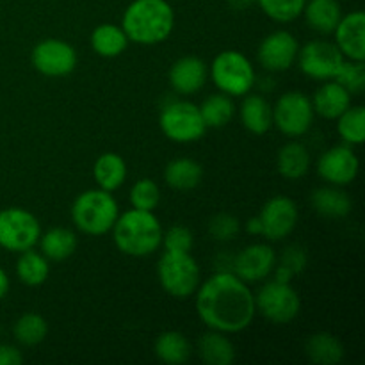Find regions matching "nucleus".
<instances>
[{"instance_id": "obj_1", "label": "nucleus", "mask_w": 365, "mask_h": 365, "mask_svg": "<svg viewBox=\"0 0 365 365\" xmlns=\"http://www.w3.org/2000/svg\"><path fill=\"white\" fill-rule=\"evenodd\" d=\"M196 312L210 330L239 334L255 319V294L235 273L220 271L196 289Z\"/></svg>"}, {"instance_id": "obj_2", "label": "nucleus", "mask_w": 365, "mask_h": 365, "mask_svg": "<svg viewBox=\"0 0 365 365\" xmlns=\"http://www.w3.org/2000/svg\"><path fill=\"white\" fill-rule=\"evenodd\" d=\"M173 27V7L166 0H134L121 18L128 41L138 45H159L170 38Z\"/></svg>"}, {"instance_id": "obj_3", "label": "nucleus", "mask_w": 365, "mask_h": 365, "mask_svg": "<svg viewBox=\"0 0 365 365\" xmlns=\"http://www.w3.org/2000/svg\"><path fill=\"white\" fill-rule=\"evenodd\" d=\"M163 225L152 210L132 207L120 214L113 227L114 245L123 255L148 257L163 245Z\"/></svg>"}, {"instance_id": "obj_4", "label": "nucleus", "mask_w": 365, "mask_h": 365, "mask_svg": "<svg viewBox=\"0 0 365 365\" xmlns=\"http://www.w3.org/2000/svg\"><path fill=\"white\" fill-rule=\"evenodd\" d=\"M120 216V207L114 196L103 189H89L81 192L71 205V220L86 235H106L113 230Z\"/></svg>"}, {"instance_id": "obj_5", "label": "nucleus", "mask_w": 365, "mask_h": 365, "mask_svg": "<svg viewBox=\"0 0 365 365\" xmlns=\"http://www.w3.org/2000/svg\"><path fill=\"white\" fill-rule=\"evenodd\" d=\"M160 287L173 298L185 299L200 287V266L189 252H164L157 264Z\"/></svg>"}, {"instance_id": "obj_6", "label": "nucleus", "mask_w": 365, "mask_h": 365, "mask_svg": "<svg viewBox=\"0 0 365 365\" xmlns=\"http://www.w3.org/2000/svg\"><path fill=\"white\" fill-rule=\"evenodd\" d=\"M210 78L221 93L228 96H245L255 84V70L245 53L225 50L210 64Z\"/></svg>"}, {"instance_id": "obj_7", "label": "nucleus", "mask_w": 365, "mask_h": 365, "mask_svg": "<svg viewBox=\"0 0 365 365\" xmlns=\"http://www.w3.org/2000/svg\"><path fill=\"white\" fill-rule=\"evenodd\" d=\"M163 134L175 143H195L203 138L207 127L203 123L200 107L192 102L177 100L163 107L159 116Z\"/></svg>"}, {"instance_id": "obj_8", "label": "nucleus", "mask_w": 365, "mask_h": 365, "mask_svg": "<svg viewBox=\"0 0 365 365\" xmlns=\"http://www.w3.org/2000/svg\"><path fill=\"white\" fill-rule=\"evenodd\" d=\"M255 309L273 324H289L299 316L302 299L291 284L267 282L255 294Z\"/></svg>"}, {"instance_id": "obj_9", "label": "nucleus", "mask_w": 365, "mask_h": 365, "mask_svg": "<svg viewBox=\"0 0 365 365\" xmlns=\"http://www.w3.org/2000/svg\"><path fill=\"white\" fill-rule=\"evenodd\" d=\"M41 227L38 217L21 207L0 210V248L7 252H25L38 245Z\"/></svg>"}, {"instance_id": "obj_10", "label": "nucleus", "mask_w": 365, "mask_h": 365, "mask_svg": "<svg viewBox=\"0 0 365 365\" xmlns=\"http://www.w3.org/2000/svg\"><path fill=\"white\" fill-rule=\"evenodd\" d=\"M312 100L302 91H287L273 107V125L287 138L307 134L314 123Z\"/></svg>"}, {"instance_id": "obj_11", "label": "nucleus", "mask_w": 365, "mask_h": 365, "mask_svg": "<svg viewBox=\"0 0 365 365\" xmlns=\"http://www.w3.org/2000/svg\"><path fill=\"white\" fill-rule=\"evenodd\" d=\"M299 70L314 81H334L346 57L335 43L314 39L298 50Z\"/></svg>"}, {"instance_id": "obj_12", "label": "nucleus", "mask_w": 365, "mask_h": 365, "mask_svg": "<svg viewBox=\"0 0 365 365\" xmlns=\"http://www.w3.org/2000/svg\"><path fill=\"white\" fill-rule=\"evenodd\" d=\"M32 66L45 77H66L77 66V52L63 39H45L32 48Z\"/></svg>"}, {"instance_id": "obj_13", "label": "nucleus", "mask_w": 365, "mask_h": 365, "mask_svg": "<svg viewBox=\"0 0 365 365\" xmlns=\"http://www.w3.org/2000/svg\"><path fill=\"white\" fill-rule=\"evenodd\" d=\"M259 220L262 235L269 241H282L289 237L298 225V205L289 196H273L264 203Z\"/></svg>"}, {"instance_id": "obj_14", "label": "nucleus", "mask_w": 365, "mask_h": 365, "mask_svg": "<svg viewBox=\"0 0 365 365\" xmlns=\"http://www.w3.org/2000/svg\"><path fill=\"white\" fill-rule=\"evenodd\" d=\"M298 39L289 31H274L260 41L257 59L267 71H285L298 57Z\"/></svg>"}, {"instance_id": "obj_15", "label": "nucleus", "mask_w": 365, "mask_h": 365, "mask_svg": "<svg viewBox=\"0 0 365 365\" xmlns=\"http://www.w3.org/2000/svg\"><path fill=\"white\" fill-rule=\"evenodd\" d=\"M359 157L351 146H334L327 150L317 160V173L330 185H348L359 175Z\"/></svg>"}, {"instance_id": "obj_16", "label": "nucleus", "mask_w": 365, "mask_h": 365, "mask_svg": "<svg viewBox=\"0 0 365 365\" xmlns=\"http://www.w3.org/2000/svg\"><path fill=\"white\" fill-rule=\"evenodd\" d=\"M277 266V253L271 246L255 242L239 252L234 260V273L246 284H255L273 273Z\"/></svg>"}, {"instance_id": "obj_17", "label": "nucleus", "mask_w": 365, "mask_h": 365, "mask_svg": "<svg viewBox=\"0 0 365 365\" xmlns=\"http://www.w3.org/2000/svg\"><path fill=\"white\" fill-rule=\"evenodd\" d=\"M335 45L346 59H365V14L353 11L341 18L335 27Z\"/></svg>"}, {"instance_id": "obj_18", "label": "nucleus", "mask_w": 365, "mask_h": 365, "mask_svg": "<svg viewBox=\"0 0 365 365\" xmlns=\"http://www.w3.org/2000/svg\"><path fill=\"white\" fill-rule=\"evenodd\" d=\"M209 70L200 57L187 56L175 61L170 70V84L178 95H195L205 86Z\"/></svg>"}, {"instance_id": "obj_19", "label": "nucleus", "mask_w": 365, "mask_h": 365, "mask_svg": "<svg viewBox=\"0 0 365 365\" xmlns=\"http://www.w3.org/2000/svg\"><path fill=\"white\" fill-rule=\"evenodd\" d=\"M351 106V95L339 82H324L312 100L314 113L324 120H337Z\"/></svg>"}, {"instance_id": "obj_20", "label": "nucleus", "mask_w": 365, "mask_h": 365, "mask_svg": "<svg viewBox=\"0 0 365 365\" xmlns=\"http://www.w3.org/2000/svg\"><path fill=\"white\" fill-rule=\"evenodd\" d=\"M302 14L317 34H331L341 21L342 9L339 0H307Z\"/></svg>"}, {"instance_id": "obj_21", "label": "nucleus", "mask_w": 365, "mask_h": 365, "mask_svg": "<svg viewBox=\"0 0 365 365\" xmlns=\"http://www.w3.org/2000/svg\"><path fill=\"white\" fill-rule=\"evenodd\" d=\"M242 127L255 135H262L273 127V107L264 96L246 95L239 109Z\"/></svg>"}, {"instance_id": "obj_22", "label": "nucleus", "mask_w": 365, "mask_h": 365, "mask_svg": "<svg viewBox=\"0 0 365 365\" xmlns=\"http://www.w3.org/2000/svg\"><path fill=\"white\" fill-rule=\"evenodd\" d=\"M198 355L207 365H230L235 360V348L223 331H207L198 341Z\"/></svg>"}, {"instance_id": "obj_23", "label": "nucleus", "mask_w": 365, "mask_h": 365, "mask_svg": "<svg viewBox=\"0 0 365 365\" xmlns=\"http://www.w3.org/2000/svg\"><path fill=\"white\" fill-rule=\"evenodd\" d=\"M93 177L103 191H116L127 178V163L114 152L102 153L93 166Z\"/></svg>"}, {"instance_id": "obj_24", "label": "nucleus", "mask_w": 365, "mask_h": 365, "mask_svg": "<svg viewBox=\"0 0 365 365\" xmlns=\"http://www.w3.org/2000/svg\"><path fill=\"white\" fill-rule=\"evenodd\" d=\"M203 178V170L200 163L189 157L173 159L164 170V180L175 191H191L198 187Z\"/></svg>"}, {"instance_id": "obj_25", "label": "nucleus", "mask_w": 365, "mask_h": 365, "mask_svg": "<svg viewBox=\"0 0 365 365\" xmlns=\"http://www.w3.org/2000/svg\"><path fill=\"white\" fill-rule=\"evenodd\" d=\"M278 173L287 180H299L310 170V153L302 143L291 141L282 146L277 157Z\"/></svg>"}, {"instance_id": "obj_26", "label": "nucleus", "mask_w": 365, "mask_h": 365, "mask_svg": "<svg viewBox=\"0 0 365 365\" xmlns=\"http://www.w3.org/2000/svg\"><path fill=\"white\" fill-rule=\"evenodd\" d=\"M351 198L339 185L319 187L312 195V207L324 217H344L351 212Z\"/></svg>"}, {"instance_id": "obj_27", "label": "nucleus", "mask_w": 365, "mask_h": 365, "mask_svg": "<svg viewBox=\"0 0 365 365\" xmlns=\"http://www.w3.org/2000/svg\"><path fill=\"white\" fill-rule=\"evenodd\" d=\"M39 246H41V253L52 262H61V260L70 259L77 250V235L70 230V228L57 227L52 230L45 232L39 237Z\"/></svg>"}, {"instance_id": "obj_28", "label": "nucleus", "mask_w": 365, "mask_h": 365, "mask_svg": "<svg viewBox=\"0 0 365 365\" xmlns=\"http://www.w3.org/2000/svg\"><path fill=\"white\" fill-rule=\"evenodd\" d=\"M307 355L317 365H335L344 359V346L328 331L310 335L305 344Z\"/></svg>"}, {"instance_id": "obj_29", "label": "nucleus", "mask_w": 365, "mask_h": 365, "mask_svg": "<svg viewBox=\"0 0 365 365\" xmlns=\"http://www.w3.org/2000/svg\"><path fill=\"white\" fill-rule=\"evenodd\" d=\"M153 349H155V355L160 362L170 365L185 364L191 356V344H189L187 337L175 330L163 331L157 337Z\"/></svg>"}, {"instance_id": "obj_30", "label": "nucleus", "mask_w": 365, "mask_h": 365, "mask_svg": "<svg viewBox=\"0 0 365 365\" xmlns=\"http://www.w3.org/2000/svg\"><path fill=\"white\" fill-rule=\"evenodd\" d=\"M16 274L21 284L29 287H38L46 282L50 274V264L43 253L34 250H25L20 253L16 260Z\"/></svg>"}, {"instance_id": "obj_31", "label": "nucleus", "mask_w": 365, "mask_h": 365, "mask_svg": "<svg viewBox=\"0 0 365 365\" xmlns=\"http://www.w3.org/2000/svg\"><path fill=\"white\" fill-rule=\"evenodd\" d=\"M128 38L120 25L102 24L93 31L91 46L98 56L102 57H118L127 48Z\"/></svg>"}, {"instance_id": "obj_32", "label": "nucleus", "mask_w": 365, "mask_h": 365, "mask_svg": "<svg viewBox=\"0 0 365 365\" xmlns=\"http://www.w3.org/2000/svg\"><path fill=\"white\" fill-rule=\"evenodd\" d=\"M200 113H202L203 123L207 128H221L232 121L235 114V106L230 96L225 93H216L203 100V103L200 106Z\"/></svg>"}, {"instance_id": "obj_33", "label": "nucleus", "mask_w": 365, "mask_h": 365, "mask_svg": "<svg viewBox=\"0 0 365 365\" xmlns=\"http://www.w3.org/2000/svg\"><path fill=\"white\" fill-rule=\"evenodd\" d=\"M337 132L349 146L362 145L365 141V109L362 106H349L337 118Z\"/></svg>"}, {"instance_id": "obj_34", "label": "nucleus", "mask_w": 365, "mask_h": 365, "mask_svg": "<svg viewBox=\"0 0 365 365\" xmlns=\"http://www.w3.org/2000/svg\"><path fill=\"white\" fill-rule=\"evenodd\" d=\"M13 334L14 339L21 346H38L45 341L46 334H48V327H46V321L39 314L29 312L18 317L16 323H14Z\"/></svg>"}, {"instance_id": "obj_35", "label": "nucleus", "mask_w": 365, "mask_h": 365, "mask_svg": "<svg viewBox=\"0 0 365 365\" xmlns=\"http://www.w3.org/2000/svg\"><path fill=\"white\" fill-rule=\"evenodd\" d=\"M255 2L271 20L289 24L302 16L307 0H255Z\"/></svg>"}, {"instance_id": "obj_36", "label": "nucleus", "mask_w": 365, "mask_h": 365, "mask_svg": "<svg viewBox=\"0 0 365 365\" xmlns=\"http://www.w3.org/2000/svg\"><path fill=\"white\" fill-rule=\"evenodd\" d=\"M335 82L342 86L349 95H362L365 89V64L364 61H344L339 73L335 75Z\"/></svg>"}, {"instance_id": "obj_37", "label": "nucleus", "mask_w": 365, "mask_h": 365, "mask_svg": "<svg viewBox=\"0 0 365 365\" xmlns=\"http://www.w3.org/2000/svg\"><path fill=\"white\" fill-rule=\"evenodd\" d=\"M160 202V189L150 178H141L130 189V203L139 210H155Z\"/></svg>"}, {"instance_id": "obj_38", "label": "nucleus", "mask_w": 365, "mask_h": 365, "mask_svg": "<svg viewBox=\"0 0 365 365\" xmlns=\"http://www.w3.org/2000/svg\"><path fill=\"white\" fill-rule=\"evenodd\" d=\"M239 228H241L239 220L235 216H232V214H217V216H214L209 223L210 235H212L216 241L223 242L232 241V239L239 234Z\"/></svg>"}, {"instance_id": "obj_39", "label": "nucleus", "mask_w": 365, "mask_h": 365, "mask_svg": "<svg viewBox=\"0 0 365 365\" xmlns=\"http://www.w3.org/2000/svg\"><path fill=\"white\" fill-rule=\"evenodd\" d=\"M163 245L168 252H191L195 237L189 228L175 225L166 234H163Z\"/></svg>"}, {"instance_id": "obj_40", "label": "nucleus", "mask_w": 365, "mask_h": 365, "mask_svg": "<svg viewBox=\"0 0 365 365\" xmlns=\"http://www.w3.org/2000/svg\"><path fill=\"white\" fill-rule=\"evenodd\" d=\"M307 252L302 246H289L282 255V266L287 267L292 274H299L307 267Z\"/></svg>"}, {"instance_id": "obj_41", "label": "nucleus", "mask_w": 365, "mask_h": 365, "mask_svg": "<svg viewBox=\"0 0 365 365\" xmlns=\"http://www.w3.org/2000/svg\"><path fill=\"white\" fill-rule=\"evenodd\" d=\"M24 362V355L18 348L9 344H0V365H20Z\"/></svg>"}, {"instance_id": "obj_42", "label": "nucleus", "mask_w": 365, "mask_h": 365, "mask_svg": "<svg viewBox=\"0 0 365 365\" xmlns=\"http://www.w3.org/2000/svg\"><path fill=\"white\" fill-rule=\"evenodd\" d=\"M273 271H274V280L284 282V284H291L292 277H294V274H292L291 271L287 269V267L282 266V264H280V266L273 267Z\"/></svg>"}, {"instance_id": "obj_43", "label": "nucleus", "mask_w": 365, "mask_h": 365, "mask_svg": "<svg viewBox=\"0 0 365 365\" xmlns=\"http://www.w3.org/2000/svg\"><path fill=\"white\" fill-rule=\"evenodd\" d=\"M246 232L252 235H262V225H260L259 216L248 220V223H246Z\"/></svg>"}, {"instance_id": "obj_44", "label": "nucleus", "mask_w": 365, "mask_h": 365, "mask_svg": "<svg viewBox=\"0 0 365 365\" xmlns=\"http://www.w3.org/2000/svg\"><path fill=\"white\" fill-rule=\"evenodd\" d=\"M7 292H9V277H7L6 271L0 267V299L6 298Z\"/></svg>"}, {"instance_id": "obj_45", "label": "nucleus", "mask_w": 365, "mask_h": 365, "mask_svg": "<svg viewBox=\"0 0 365 365\" xmlns=\"http://www.w3.org/2000/svg\"><path fill=\"white\" fill-rule=\"evenodd\" d=\"M234 2H237L239 6H248V4L255 2V0H234Z\"/></svg>"}]
</instances>
